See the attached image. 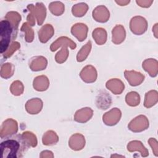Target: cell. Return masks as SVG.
Returning a JSON list of instances; mask_svg holds the SVG:
<instances>
[{
    "instance_id": "obj_1",
    "label": "cell",
    "mask_w": 158,
    "mask_h": 158,
    "mask_svg": "<svg viewBox=\"0 0 158 158\" xmlns=\"http://www.w3.org/2000/svg\"><path fill=\"white\" fill-rule=\"evenodd\" d=\"M13 27L8 20H2L0 23V51L1 53L6 52L9 46Z\"/></svg>"
},
{
    "instance_id": "obj_2",
    "label": "cell",
    "mask_w": 158,
    "mask_h": 158,
    "mask_svg": "<svg viewBox=\"0 0 158 158\" xmlns=\"http://www.w3.org/2000/svg\"><path fill=\"white\" fill-rule=\"evenodd\" d=\"M20 148V143L15 139H7L1 143L2 158H15Z\"/></svg>"
},
{
    "instance_id": "obj_3",
    "label": "cell",
    "mask_w": 158,
    "mask_h": 158,
    "mask_svg": "<svg viewBox=\"0 0 158 158\" xmlns=\"http://www.w3.org/2000/svg\"><path fill=\"white\" fill-rule=\"evenodd\" d=\"M127 149L130 152L139 151L141 152L142 157H147L149 155L148 150L143 146L141 142L135 141L130 142L127 146Z\"/></svg>"
},
{
    "instance_id": "obj_4",
    "label": "cell",
    "mask_w": 158,
    "mask_h": 158,
    "mask_svg": "<svg viewBox=\"0 0 158 158\" xmlns=\"http://www.w3.org/2000/svg\"><path fill=\"white\" fill-rule=\"evenodd\" d=\"M83 137L81 135H79V137H77V139H75V136L73 135L69 142V146L73 150L75 151H78L83 149L84 147V144H82L81 143H78V141L82 139Z\"/></svg>"
},
{
    "instance_id": "obj_5",
    "label": "cell",
    "mask_w": 158,
    "mask_h": 158,
    "mask_svg": "<svg viewBox=\"0 0 158 158\" xmlns=\"http://www.w3.org/2000/svg\"><path fill=\"white\" fill-rule=\"evenodd\" d=\"M40 157H53L54 155L51 151H44L41 152Z\"/></svg>"
},
{
    "instance_id": "obj_6",
    "label": "cell",
    "mask_w": 158,
    "mask_h": 158,
    "mask_svg": "<svg viewBox=\"0 0 158 158\" xmlns=\"http://www.w3.org/2000/svg\"><path fill=\"white\" fill-rule=\"evenodd\" d=\"M111 157H124L123 156H120V155H117V154H114V155H112L111 156H110Z\"/></svg>"
}]
</instances>
